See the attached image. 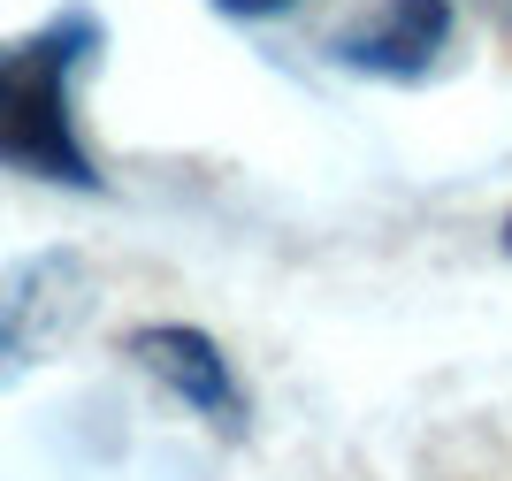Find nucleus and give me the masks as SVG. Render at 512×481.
<instances>
[{"label": "nucleus", "instance_id": "f257e3e1", "mask_svg": "<svg viewBox=\"0 0 512 481\" xmlns=\"http://www.w3.org/2000/svg\"><path fill=\"white\" fill-rule=\"evenodd\" d=\"M100 46L107 23L92 8H62L39 31L0 39V168L69 191H100V168H92L85 138H77V107H69V84Z\"/></svg>", "mask_w": 512, "mask_h": 481}, {"label": "nucleus", "instance_id": "f03ea898", "mask_svg": "<svg viewBox=\"0 0 512 481\" xmlns=\"http://www.w3.org/2000/svg\"><path fill=\"white\" fill-rule=\"evenodd\" d=\"M451 31H459L451 0H375L360 23H344L337 39H329V62L360 69V77H383V84H413V77L436 69Z\"/></svg>", "mask_w": 512, "mask_h": 481}, {"label": "nucleus", "instance_id": "7ed1b4c3", "mask_svg": "<svg viewBox=\"0 0 512 481\" xmlns=\"http://www.w3.org/2000/svg\"><path fill=\"white\" fill-rule=\"evenodd\" d=\"M92 306V268L77 252H39L8 268L0 283V352L8 359H31V352H54Z\"/></svg>", "mask_w": 512, "mask_h": 481}, {"label": "nucleus", "instance_id": "20e7f679", "mask_svg": "<svg viewBox=\"0 0 512 481\" xmlns=\"http://www.w3.org/2000/svg\"><path fill=\"white\" fill-rule=\"evenodd\" d=\"M130 359H146V375H161L184 405H199V413L214 420V428H245V390H237L230 359H222V344H214L207 329H138L130 336Z\"/></svg>", "mask_w": 512, "mask_h": 481}, {"label": "nucleus", "instance_id": "39448f33", "mask_svg": "<svg viewBox=\"0 0 512 481\" xmlns=\"http://www.w3.org/2000/svg\"><path fill=\"white\" fill-rule=\"evenodd\" d=\"M222 16H237V23H260V16H283V8H299V0H214Z\"/></svg>", "mask_w": 512, "mask_h": 481}, {"label": "nucleus", "instance_id": "423d86ee", "mask_svg": "<svg viewBox=\"0 0 512 481\" xmlns=\"http://www.w3.org/2000/svg\"><path fill=\"white\" fill-rule=\"evenodd\" d=\"M505 252H512V222H505Z\"/></svg>", "mask_w": 512, "mask_h": 481}]
</instances>
